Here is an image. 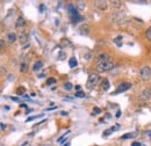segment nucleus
Here are the masks:
<instances>
[{
    "instance_id": "nucleus-1",
    "label": "nucleus",
    "mask_w": 151,
    "mask_h": 146,
    "mask_svg": "<svg viewBox=\"0 0 151 146\" xmlns=\"http://www.w3.org/2000/svg\"><path fill=\"white\" fill-rule=\"evenodd\" d=\"M114 66H115L114 63L109 60V61H106V63H100V64H98L97 67H95V70H97L99 73H104V72H107V71L113 70Z\"/></svg>"
},
{
    "instance_id": "nucleus-2",
    "label": "nucleus",
    "mask_w": 151,
    "mask_h": 146,
    "mask_svg": "<svg viewBox=\"0 0 151 146\" xmlns=\"http://www.w3.org/2000/svg\"><path fill=\"white\" fill-rule=\"evenodd\" d=\"M139 77L142 80L146 81V80H150L151 78V68L149 66H143L141 70H139Z\"/></svg>"
},
{
    "instance_id": "nucleus-3",
    "label": "nucleus",
    "mask_w": 151,
    "mask_h": 146,
    "mask_svg": "<svg viewBox=\"0 0 151 146\" xmlns=\"http://www.w3.org/2000/svg\"><path fill=\"white\" fill-rule=\"evenodd\" d=\"M100 81V77L97 74V73H91L89 76V79H87V87H94L95 85H98Z\"/></svg>"
},
{
    "instance_id": "nucleus-4",
    "label": "nucleus",
    "mask_w": 151,
    "mask_h": 146,
    "mask_svg": "<svg viewBox=\"0 0 151 146\" xmlns=\"http://www.w3.org/2000/svg\"><path fill=\"white\" fill-rule=\"evenodd\" d=\"M131 88V84L130 83H122V84H120L119 86H117V89L113 93L114 95L115 94H120V93H123V92H126V91H128V89H130Z\"/></svg>"
},
{
    "instance_id": "nucleus-5",
    "label": "nucleus",
    "mask_w": 151,
    "mask_h": 146,
    "mask_svg": "<svg viewBox=\"0 0 151 146\" xmlns=\"http://www.w3.org/2000/svg\"><path fill=\"white\" fill-rule=\"evenodd\" d=\"M109 59H111V57H109L108 53H101V55H99V56L97 57V61H98V64L109 61Z\"/></svg>"
},
{
    "instance_id": "nucleus-6",
    "label": "nucleus",
    "mask_w": 151,
    "mask_h": 146,
    "mask_svg": "<svg viewBox=\"0 0 151 146\" xmlns=\"http://www.w3.org/2000/svg\"><path fill=\"white\" fill-rule=\"evenodd\" d=\"M94 6L97 7V8H99L100 11H106L107 8H108V5H107V3L106 1H94Z\"/></svg>"
},
{
    "instance_id": "nucleus-7",
    "label": "nucleus",
    "mask_w": 151,
    "mask_h": 146,
    "mask_svg": "<svg viewBox=\"0 0 151 146\" xmlns=\"http://www.w3.org/2000/svg\"><path fill=\"white\" fill-rule=\"evenodd\" d=\"M141 98L144 99V100L151 99V89H150V88H144L143 92L141 93Z\"/></svg>"
},
{
    "instance_id": "nucleus-8",
    "label": "nucleus",
    "mask_w": 151,
    "mask_h": 146,
    "mask_svg": "<svg viewBox=\"0 0 151 146\" xmlns=\"http://www.w3.org/2000/svg\"><path fill=\"white\" fill-rule=\"evenodd\" d=\"M15 40H16V34L15 33H13V31H11V33H8L7 34V42L8 43H14L15 42Z\"/></svg>"
},
{
    "instance_id": "nucleus-9",
    "label": "nucleus",
    "mask_w": 151,
    "mask_h": 146,
    "mask_svg": "<svg viewBox=\"0 0 151 146\" xmlns=\"http://www.w3.org/2000/svg\"><path fill=\"white\" fill-rule=\"evenodd\" d=\"M109 87H111L109 80H108V79H104V80L101 81V88H102L104 91H107V89H109Z\"/></svg>"
},
{
    "instance_id": "nucleus-10",
    "label": "nucleus",
    "mask_w": 151,
    "mask_h": 146,
    "mask_svg": "<svg viewBox=\"0 0 151 146\" xmlns=\"http://www.w3.org/2000/svg\"><path fill=\"white\" fill-rule=\"evenodd\" d=\"M25 23H26V20H25L22 16H20V18H18V20H16V22H15V27H18V28L23 27Z\"/></svg>"
},
{
    "instance_id": "nucleus-11",
    "label": "nucleus",
    "mask_w": 151,
    "mask_h": 146,
    "mask_svg": "<svg viewBox=\"0 0 151 146\" xmlns=\"http://www.w3.org/2000/svg\"><path fill=\"white\" fill-rule=\"evenodd\" d=\"M19 41H20V43H21V44L27 43V42H28V35H27L26 33H22V34L19 36Z\"/></svg>"
},
{
    "instance_id": "nucleus-12",
    "label": "nucleus",
    "mask_w": 151,
    "mask_h": 146,
    "mask_svg": "<svg viewBox=\"0 0 151 146\" xmlns=\"http://www.w3.org/2000/svg\"><path fill=\"white\" fill-rule=\"evenodd\" d=\"M42 66H43V63H42L41 60H37V61L34 64V66H33V71H35V72L40 71V70L42 68Z\"/></svg>"
},
{
    "instance_id": "nucleus-13",
    "label": "nucleus",
    "mask_w": 151,
    "mask_h": 146,
    "mask_svg": "<svg viewBox=\"0 0 151 146\" xmlns=\"http://www.w3.org/2000/svg\"><path fill=\"white\" fill-rule=\"evenodd\" d=\"M137 136V132L135 131V132H129V133H126V134H123L121 138L122 139H129V138H134V137H136Z\"/></svg>"
},
{
    "instance_id": "nucleus-14",
    "label": "nucleus",
    "mask_w": 151,
    "mask_h": 146,
    "mask_svg": "<svg viewBox=\"0 0 151 146\" xmlns=\"http://www.w3.org/2000/svg\"><path fill=\"white\" fill-rule=\"evenodd\" d=\"M77 59H76L74 57H72V58H70V60H69V65H70V67H76L77 66Z\"/></svg>"
},
{
    "instance_id": "nucleus-15",
    "label": "nucleus",
    "mask_w": 151,
    "mask_h": 146,
    "mask_svg": "<svg viewBox=\"0 0 151 146\" xmlns=\"http://www.w3.org/2000/svg\"><path fill=\"white\" fill-rule=\"evenodd\" d=\"M27 68H28V65H27V63H22V64L20 65V71H21L22 73H25V72L27 71Z\"/></svg>"
},
{
    "instance_id": "nucleus-16",
    "label": "nucleus",
    "mask_w": 151,
    "mask_h": 146,
    "mask_svg": "<svg viewBox=\"0 0 151 146\" xmlns=\"http://www.w3.org/2000/svg\"><path fill=\"white\" fill-rule=\"evenodd\" d=\"M111 4L113 5V7H115V8H120L121 7V5H122V3L121 1H111Z\"/></svg>"
},
{
    "instance_id": "nucleus-17",
    "label": "nucleus",
    "mask_w": 151,
    "mask_h": 146,
    "mask_svg": "<svg viewBox=\"0 0 151 146\" xmlns=\"http://www.w3.org/2000/svg\"><path fill=\"white\" fill-rule=\"evenodd\" d=\"M72 88H73V86H72L71 83H65V84H64V89H66V91H71Z\"/></svg>"
},
{
    "instance_id": "nucleus-18",
    "label": "nucleus",
    "mask_w": 151,
    "mask_h": 146,
    "mask_svg": "<svg viewBox=\"0 0 151 146\" xmlns=\"http://www.w3.org/2000/svg\"><path fill=\"white\" fill-rule=\"evenodd\" d=\"M56 79L55 78H49L48 80H47V85H52V84H56Z\"/></svg>"
},
{
    "instance_id": "nucleus-19",
    "label": "nucleus",
    "mask_w": 151,
    "mask_h": 146,
    "mask_svg": "<svg viewBox=\"0 0 151 146\" xmlns=\"http://www.w3.org/2000/svg\"><path fill=\"white\" fill-rule=\"evenodd\" d=\"M145 36H146V38H148L149 41H151V28H149V29L145 31Z\"/></svg>"
},
{
    "instance_id": "nucleus-20",
    "label": "nucleus",
    "mask_w": 151,
    "mask_h": 146,
    "mask_svg": "<svg viewBox=\"0 0 151 146\" xmlns=\"http://www.w3.org/2000/svg\"><path fill=\"white\" fill-rule=\"evenodd\" d=\"M76 98H85V93L82 92V91H79V92L76 93Z\"/></svg>"
},
{
    "instance_id": "nucleus-21",
    "label": "nucleus",
    "mask_w": 151,
    "mask_h": 146,
    "mask_svg": "<svg viewBox=\"0 0 151 146\" xmlns=\"http://www.w3.org/2000/svg\"><path fill=\"white\" fill-rule=\"evenodd\" d=\"M121 41H122V37H121V36H119V37H116V38L114 40V42H115L117 45H121V44H122Z\"/></svg>"
},
{
    "instance_id": "nucleus-22",
    "label": "nucleus",
    "mask_w": 151,
    "mask_h": 146,
    "mask_svg": "<svg viewBox=\"0 0 151 146\" xmlns=\"http://www.w3.org/2000/svg\"><path fill=\"white\" fill-rule=\"evenodd\" d=\"M41 116H43V115H37V116H34V117H28V118H27V122H30V121H33V119H35V118H40Z\"/></svg>"
},
{
    "instance_id": "nucleus-23",
    "label": "nucleus",
    "mask_w": 151,
    "mask_h": 146,
    "mask_svg": "<svg viewBox=\"0 0 151 146\" xmlns=\"http://www.w3.org/2000/svg\"><path fill=\"white\" fill-rule=\"evenodd\" d=\"M111 129H112V130H113V132H114V131H116V130H119V129H120V124H115V125H114V126H112Z\"/></svg>"
},
{
    "instance_id": "nucleus-24",
    "label": "nucleus",
    "mask_w": 151,
    "mask_h": 146,
    "mask_svg": "<svg viewBox=\"0 0 151 146\" xmlns=\"http://www.w3.org/2000/svg\"><path fill=\"white\" fill-rule=\"evenodd\" d=\"M112 132H113V130H112V129H108V130H106V131L104 132V136H109Z\"/></svg>"
},
{
    "instance_id": "nucleus-25",
    "label": "nucleus",
    "mask_w": 151,
    "mask_h": 146,
    "mask_svg": "<svg viewBox=\"0 0 151 146\" xmlns=\"http://www.w3.org/2000/svg\"><path fill=\"white\" fill-rule=\"evenodd\" d=\"M18 93H19V94H23V93H25V88H23V87H19Z\"/></svg>"
},
{
    "instance_id": "nucleus-26",
    "label": "nucleus",
    "mask_w": 151,
    "mask_h": 146,
    "mask_svg": "<svg viewBox=\"0 0 151 146\" xmlns=\"http://www.w3.org/2000/svg\"><path fill=\"white\" fill-rule=\"evenodd\" d=\"M4 46H5V42L3 40H0V50H1Z\"/></svg>"
},
{
    "instance_id": "nucleus-27",
    "label": "nucleus",
    "mask_w": 151,
    "mask_h": 146,
    "mask_svg": "<svg viewBox=\"0 0 151 146\" xmlns=\"http://www.w3.org/2000/svg\"><path fill=\"white\" fill-rule=\"evenodd\" d=\"M131 146H142V144L141 143H132Z\"/></svg>"
},
{
    "instance_id": "nucleus-28",
    "label": "nucleus",
    "mask_w": 151,
    "mask_h": 146,
    "mask_svg": "<svg viewBox=\"0 0 151 146\" xmlns=\"http://www.w3.org/2000/svg\"><path fill=\"white\" fill-rule=\"evenodd\" d=\"M93 110H94V113H101V109H99V108H97V107H95Z\"/></svg>"
},
{
    "instance_id": "nucleus-29",
    "label": "nucleus",
    "mask_w": 151,
    "mask_h": 146,
    "mask_svg": "<svg viewBox=\"0 0 151 146\" xmlns=\"http://www.w3.org/2000/svg\"><path fill=\"white\" fill-rule=\"evenodd\" d=\"M85 4L84 3H79V8H85V6H84Z\"/></svg>"
},
{
    "instance_id": "nucleus-30",
    "label": "nucleus",
    "mask_w": 151,
    "mask_h": 146,
    "mask_svg": "<svg viewBox=\"0 0 151 146\" xmlns=\"http://www.w3.org/2000/svg\"><path fill=\"white\" fill-rule=\"evenodd\" d=\"M116 117H117V118L121 117V111H120V110H117V113H116Z\"/></svg>"
},
{
    "instance_id": "nucleus-31",
    "label": "nucleus",
    "mask_w": 151,
    "mask_h": 146,
    "mask_svg": "<svg viewBox=\"0 0 151 146\" xmlns=\"http://www.w3.org/2000/svg\"><path fill=\"white\" fill-rule=\"evenodd\" d=\"M11 99H12L13 101H15V102H19V101H20V100L18 99V98H11Z\"/></svg>"
},
{
    "instance_id": "nucleus-32",
    "label": "nucleus",
    "mask_w": 151,
    "mask_h": 146,
    "mask_svg": "<svg viewBox=\"0 0 151 146\" xmlns=\"http://www.w3.org/2000/svg\"><path fill=\"white\" fill-rule=\"evenodd\" d=\"M56 108H57V107H51V108H48V109H47V110H48V111H49V110H54V109H56Z\"/></svg>"
},
{
    "instance_id": "nucleus-33",
    "label": "nucleus",
    "mask_w": 151,
    "mask_h": 146,
    "mask_svg": "<svg viewBox=\"0 0 151 146\" xmlns=\"http://www.w3.org/2000/svg\"><path fill=\"white\" fill-rule=\"evenodd\" d=\"M0 125H1V128H3V129H5V128H6V125H5V124H3V123L0 124Z\"/></svg>"
},
{
    "instance_id": "nucleus-34",
    "label": "nucleus",
    "mask_w": 151,
    "mask_h": 146,
    "mask_svg": "<svg viewBox=\"0 0 151 146\" xmlns=\"http://www.w3.org/2000/svg\"><path fill=\"white\" fill-rule=\"evenodd\" d=\"M62 115H64V116H65V115H67V113H66V111H62Z\"/></svg>"
},
{
    "instance_id": "nucleus-35",
    "label": "nucleus",
    "mask_w": 151,
    "mask_h": 146,
    "mask_svg": "<svg viewBox=\"0 0 151 146\" xmlns=\"http://www.w3.org/2000/svg\"><path fill=\"white\" fill-rule=\"evenodd\" d=\"M63 146H70V143L67 141V143H65V145H63Z\"/></svg>"
},
{
    "instance_id": "nucleus-36",
    "label": "nucleus",
    "mask_w": 151,
    "mask_h": 146,
    "mask_svg": "<svg viewBox=\"0 0 151 146\" xmlns=\"http://www.w3.org/2000/svg\"><path fill=\"white\" fill-rule=\"evenodd\" d=\"M149 137H151V131H150V132H149Z\"/></svg>"
}]
</instances>
